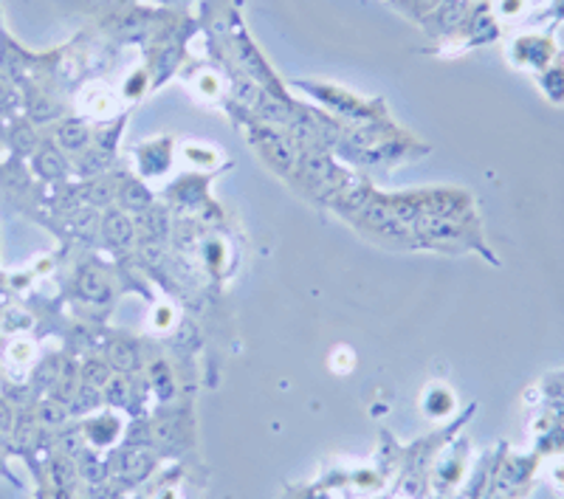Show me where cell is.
Returning <instances> with one entry per match:
<instances>
[{"label":"cell","instance_id":"6da1fadb","mask_svg":"<svg viewBox=\"0 0 564 499\" xmlns=\"http://www.w3.org/2000/svg\"><path fill=\"white\" fill-rule=\"evenodd\" d=\"M251 139H254V144L260 148V153H263V159L269 161V164H274L276 170H291V164H294V153H291L289 141L282 139L276 130L260 124V128L251 130Z\"/></svg>","mask_w":564,"mask_h":499},{"label":"cell","instance_id":"7a4b0ae2","mask_svg":"<svg viewBox=\"0 0 564 499\" xmlns=\"http://www.w3.org/2000/svg\"><path fill=\"white\" fill-rule=\"evenodd\" d=\"M102 237L110 249H128L135 240V226L128 211H108L102 220Z\"/></svg>","mask_w":564,"mask_h":499},{"label":"cell","instance_id":"3957f363","mask_svg":"<svg viewBox=\"0 0 564 499\" xmlns=\"http://www.w3.org/2000/svg\"><path fill=\"white\" fill-rule=\"evenodd\" d=\"M12 148L14 155H34L40 148L37 130L29 119H14L12 124L7 128V139H3Z\"/></svg>","mask_w":564,"mask_h":499},{"label":"cell","instance_id":"277c9868","mask_svg":"<svg viewBox=\"0 0 564 499\" xmlns=\"http://www.w3.org/2000/svg\"><path fill=\"white\" fill-rule=\"evenodd\" d=\"M54 139H57L59 148L68 150V153H83V150L88 148L90 130L83 119H63V122L57 124V130H54Z\"/></svg>","mask_w":564,"mask_h":499},{"label":"cell","instance_id":"5b68a950","mask_svg":"<svg viewBox=\"0 0 564 499\" xmlns=\"http://www.w3.org/2000/svg\"><path fill=\"white\" fill-rule=\"evenodd\" d=\"M32 166H34V173H37L43 181H59L65 175V170H68L63 153H59L57 148H52V144L37 148V153L32 155Z\"/></svg>","mask_w":564,"mask_h":499},{"label":"cell","instance_id":"8992f818","mask_svg":"<svg viewBox=\"0 0 564 499\" xmlns=\"http://www.w3.org/2000/svg\"><path fill=\"white\" fill-rule=\"evenodd\" d=\"M83 432L94 446H110V443H116V437L122 435V421L108 412V415H99L85 423Z\"/></svg>","mask_w":564,"mask_h":499},{"label":"cell","instance_id":"52a82bcc","mask_svg":"<svg viewBox=\"0 0 564 499\" xmlns=\"http://www.w3.org/2000/svg\"><path fill=\"white\" fill-rule=\"evenodd\" d=\"M153 468L148 452H139V448H128L119 455V477H124L128 482H141Z\"/></svg>","mask_w":564,"mask_h":499},{"label":"cell","instance_id":"ba28073f","mask_svg":"<svg viewBox=\"0 0 564 499\" xmlns=\"http://www.w3.org/2000/svg\"><path fill=\"white\" fill-rule=\"evenodd\" d=\"M139 161H141V170H144L148 175L164 173L170 164V141L159 139V141H150V144H144L139 153Z\"/></svg>","mask_w":564,"mask_h":499},{"label":"cell","instance_id":"9c48e42d","mask_svg":"<svg viewBox=\"0 0 564 499\" xmlns=\"http://www.w3.org/2000/svg\"><path fill=\"white\" fill-rule=\"evenodd\" d=\"M77 291L88 302H105L110 296V285L99 269H83L77 280Z\"/></svg>","mask_w":564,"mask_h":499},{"label":"cell","instance_id":"30bf717a","mask_svg":"<svg viewBox=\"0 0 564 499\" xmlns=\"http://www.w3.org/2000/svg\"><path fill=\"white\" fill-rule=\"evenodd\" d=\"M102 401H105V392L99 390V387L79 381L74 395H70L68 410L74 412V415H90V412H97L99 406H102Z\"/></svg>","mask_w":564,"mask_h":499},{"label":"cell","instance_id":"8fae6325","mask_svg":"<svg viewBox=\"0 0 564 499\" xmlns=\"http://www.w3.org/2000/svg\"><path fill=\"white\" fill-rule=\"evenodd\" d=\"M119 200H122L124 211H148L153 206V195L141 181H124L122 189H119Z\"/></svg>","mask_w":564,"mask_h":499},{"label":"cell","instance_id":"7c38bea8","mask_svg":"<svg viewBox=\"0 0 564 499\" xmlns=\"http://www.w3.org/2000/svg\"><path fill=\"white\" fill-rule=\"evenodd\" d=\"M463 18V3L460 0H441L430 14H426V26H437L443 32H449L460 23Z\"/></svg>","mask_w":564,"mask_h":499},{"label":"cell","instance_id":"4fadbf2b","mask_svg":"<svg viewBox=\"0 0 564 499\" xmlns=\"http://www.w3.org/2000/svg\"><path fill=\"white\" fill-rule=\"evenodd\" d=\"M77 457H79L77 474L83 477V480H88L90 486H99V482H105V477H108V466H105V460L97 455V452L83 448Z\"/></svg>","mask_w":564,"mask_h":499},{"label":"cell","instance_id":"5bb4252c","mask_svg":"<svg viewBox=\"0 0 564 499\" xmlns=\"http://www.w3.org/2000/svg\"><path fill=\"white\" fill-rule=\"evenodd\" d=\"M108 365L116 367V370H122V372L139 370V365H141L139 347H135L133 341H113V347H110Z\"/></svg>","mask_w":564,"mask_h":499},{"label":"cell","instance_id":"9a60e30c","mask_svg":"<svg viewBox=\"0 0 564 499\" xmlns=\"http://www.w3.org/2000/svg\"><path fill=\"white\" fill-rule=\"evenodd\" d=\"M141 224H144V231H148L150 240H164L170 231L167 209H161V206H150L148 211H141Z\"/></svg>","mask_w":564,"mask_h":499},{"label":"cell","instance_id":"2e32d148","mask_svg":"<svg viewBox=\"0 0 564 499\" xmlns=\"http://www.w3.org/2000/svg\"><path fill=\"white\" fill-rule=\"evenodd\" d=\"M116 181L113 178H97L90 181V184H85L83 189V198L88 200L90 206H108L110 200L116 198Z\"/></svg>","mask_w":564,"mask_h":499},{"label":"cell","instance_id":"e0dca14e","mask_svg":"<svg viewBox=\"0 0 564 499\" xmlns=\"http://www.w3.org/2000/svg\"><path fill=\"white\" fill-rule=\"evenodd\" d=\"M20 105H23V99H20L18 88L7 77H0V116L14 122L20 113Z\"/></svg>","mask_w":564,"mask_h":499},{"label":"cell","instance_id":"ac0fdd59","mask_svg":"<svg viewBox=\"0 0 564 499\" xmlns=\"http://www.w3.org/2000/svg\"><path fill=\"white\" fill-rule=\"evenodd\" d=\"M108 153L105 150H97V148H85L83 153H79V161H77V170L83 175H102L105 170H108Z\"/></svg>","mask_w":564,"mask_h":499},{"label":"cell","instance_id":"d6986e66","mask_svg":"<svg viewBox=\"0 0 564 499\" xmlns=\"http://www.w3.org/2000/svg\"><path fill=\"white\" fill-rule=\"evenodd\" d=\"M423 406H426V412L435 417L449 415V412L455 410V395H452L446 387H435V390H430V395L423 398Z\"/></svg>","mask_w":564,"mask_h":499},{"label":"cell","instance_id":"ffe728a7","mask_svg":"<svg viewBox=\"0 0 564 499\" xmlns=\"http://www.w3.org/2000/svg\"><path fill=\"white\" fill-rule=\"evenodd\" d=\"M302 173H305V178L316 181V184H325V181H330V175H334V164L327 159H322V155H305V159H302Z\"/></svg>","mask_w":564,"mask_h":499},{"label":"cell","instance_id":"44dd1931","mask_svg":"<svg viewBox=\"0 0 564 499\" xmlns=\"http://www.w3.org/2000/svg\"><path fill=\"white\" fill-rule=\"evenodd\" d=\"M105 403L119 410V406H128V398H130V384L128 378H110L108 384H105Z\"/></svg>","mask_w":564,"mask_h":499},{"label":"cell","instance_id":"7402d4cb","mask_svg":"<svg viewBox=\"0 0 564 499\" xmlns=\"http://www.w3.org/2000/svg\"><path fill=\"white\" fill-rule=\"evenodd\" d=\"M65 415H68V403L57 401V398H48V401L40 403L37 417L45 426H59V423L65 421Z\"/></svg>","mask_w":564,"mask_h":499},{"label":"cell","instance_id":"603a6c76","mask_svg":"<svg viewBox=\"0 0 564 499\" xmlns=\"http://www.w3.org/2000/svg\"><path fill=\"white\" fill-rule=\"evenodd\" d=\"M83 381L85 384H94V387H99V390H105V384L110 381V365H105V361H99V359L85 361Z\"/></svg>","mask_w":564,"mask_h":499},{"label":"cell","instance_id":"cb8c5ba5","mask_svg":"<svg viewBox=\"0 0 564 499\" xmlns=\"http://www.w3.org/2000/svg\"><path fill=\"white\" fill-rule=\"evenodd\" d=\"M14 410H12V403L7 401V398H0V437H7L9 432L14 430Z\"/></svg>","mask_w":564,"mask_h":499},{"label":"cell","instance_id":"d4e9b609","mask_svg":"<svg viewBox=\"0 0 564 499\" xmlns=\"http://www.w3.org/2000/svg\"><path fill=\"white\" fill-rule=\"evenodd\" d=\"M9 359H12L14 365H29V359H32V347L14 345L12 350H9Z\"/></svg>","mask_w":564,"mask_h":499},{"label":"cell","instance_id":"484cf974","mask_svg":"<svg viewBox=\"0 0 564 499\" xmlns=\"http://www.w3.org/2000/svg\"><path fill=\"white\" fill-rule=\"evenodd\" d=\"M551 482H553V488H556V491L564 493V463H556V466H553Z\"/></svg>","mask_w":564,"mask_h":499},{"label":"cell","instance_id":"4316f807","mask_svg":"<svg viewBox=\"0 0 564 499\" xmlns=\"http://www.w3.org/2000/svg\"><path fill=\"white\" fill-rule=\"evenodd\" d=\"M200 90H204L206 97H215V90H218V79L204 77V79H200Z\"/></svg>","mask_w":564,"mask_h":499}]
</instances>
